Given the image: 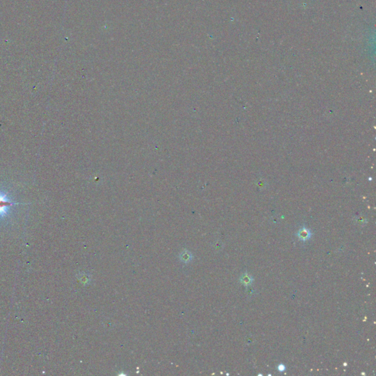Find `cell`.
I'll return each instance as SVG.
<instances>
[{
  "instance_id": "1",
  "label": "cell",
  "mask_w": 376,
  "mask_h": 376,
  "mask_svg": "<svg viewBox=\"0 0 376 376\" xmlns=\"http://www.w3.org/2000/svg\"><path fill=\"white\" fill-rule=\"evenodd\" d=\"M15 204H17V203L11 201L7 197V195L0 192V219L5 217L8 214L10 208Z\"/></svg>"
},
{
  "instance_id": "2",
  "label": "cell",
  "mask_w": 376,
  "mask_h": 376,
  "mask_svg": "<svg viewBox=\"0 0 376 376\" xmlns=\"http://www.w3.org/2000/svg\"><path fill=\"white\" fill-rule=\"evenodd\" d=\"M297 237L302 241H306L312 237V234H311V231L309 229H306V228H302L297 233Z\"/></svg>"
},
{
  "instance_id": "3",
  "label": "cell",
  "mask_w": 376,
  "mask_h": 376,
  "mask_svg": "<svg viewBox=\"0 0 376 376\" xmlns=\"http://www.w3.org/2000/svg\"><path fill=\"white\" fill-rule=\"evenodd\" d=\"M252 281V278L251 276H249L248 274H244L242 275V278H241V282L243 283V284H245V286H248V285L251 284Z\"/></svg>"
},
{
  "instance_id": "4",
  "label": "cell",
  "mask_w": 376,
  "mask_h": 376,
  "mask_svg": "<svg viewBox=\"0 0 376 376\" xmlns=\"http://www.w3.org/2000/svg\"><path fill=\"white\" fill-rule=\"evenodd\" d=\"M180 258H181V260H182L183 261H184V262H188V261H190L191 259V257L190 254L189 253H182L180 254Z\"/></svg>"
},
{
  "instance_id": "5",
  "label": "cell",
  "mask_w": 376,
  "mask_h": 376,
  "mask_svg": "<svg viewBox=\"0 0 376 376\" xmlns=\"http://www.w3.org/2000/svg\"><path fill=\"white\" fill-rule=\"evenodd\" d=\"M279 371H283L285 369V367L283 365H279Z\"/></svg>"
}]
</instances>
